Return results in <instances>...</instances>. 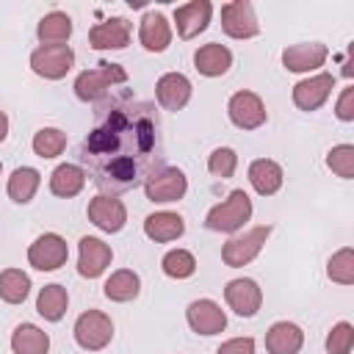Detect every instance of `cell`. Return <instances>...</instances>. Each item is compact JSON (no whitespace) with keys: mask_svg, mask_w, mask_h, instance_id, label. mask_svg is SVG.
Masks as SVG:
<instances>
[{"mask_svg":"<svg viewBox=\"0 0 354 354\" xmlns=\"http://www.w3.org/2000/svg\"><path fill=\"white\" fill-rule=\"evenodd\" d=\"M326 166H329L337 177L351 180V177H354V147H351V144H337V147H332L329 155H326Z\"/></svg>","mask_w":354,"mask_h":354,"instance_id":"35","label":"cell"},{"mask_svg":"<svg viewBox=\"0 0 354 354\" xmlns=\"http://www.w3.org/2000/svg\"><path fill=\"white\" fill-rule=\"evenodd\" d=\"M210 14H213V6L207 0H191L185 6H177L174 8V25H177V33L180 39H194L199 36L207 22H210Z\"/></svg>","mask_w":354,"mask_h":354,"instance_id":"18","label":"cell"},{"mask_svg":"<svg viewBox=\"0 0 354 354\" xmlns=\"http://www.w3.org/2000/svg\"><path fill=\"white\" fill-rule=\"evenodd\" d=\"M235 169H238V155H235V149L218 147V149L210 152V158H207V171H210L213 177L227 180V177L235 174Z\"/></svg>","mask_w":354,"mask_h":354,"instance_id":"36","label":"cell"},{"mask_svg":"<svg viewBox=\"0 0 354 354\" xmlns=\"http://www.w3.org/2000/svg\"><path fill=\"white\" fill-rule=\"evenodd\" d=\"M326 274L337 285H351L354 282V249L346 246V249L335 252L329 257V263H326Z\"/></svg>","mask_w":354,"mask_h":354,"instance_id":"34","label":"cell"},{"mask_svg":"<svg viewBox=\"0 0 354 354\" xmlns=\"http://www.w3.org/2000/svg\"><path fill=\"white\" fill-rule=\"evenodd\" d=\"M11 351L14 354H47L50 337L36 324H19L11 335Z\"/></svg>","mask_w":354,"mask_h":354,"instance_id":"27","label":"cell"},{"mask_svg":"<svg viewBox=\"0 0 354 354\" xmlns=\"http://www.w3.org/2000/svg\"><path fill=\"white\" fill-rule=\"evenodd\" d=\"M102 290H105V296H108L111 301H133V299L138 296V290H141V279H138L136 271L119 268V271H113V274L105 279Z\"/></svg>","mask_w":354,"mask_h":354,"instance_id":"29","label":"cell"},{"mask_svg":"<svg viewBox=\"0 0 354 354\" xmlns=\"http://www.w3.org/2000/svg\"><path fill=\"white\" fill-rule=\"evenodd\" d=\"M188 191V180L180 169L166 166L160 171H155L147 183H144V194L149 202H177L183 199Z\"/></svg>","mask_w":354,"mask_h":354,"instance_id":"10","label":"cell"},{"mask_svg":"<svg viewBox=\"0 0 354 354\" xmlns=\"http://www.w3.org/2000/svg\"><path fill=\"white\" fill-rule=\"evenodd\" d=\"M227 113H230V122L241 130H257L268 119L266 105L254 91H235L227 102Z\"/></svg>","mask_w":354,"mask_h":354,"instance_id":"9","label":"cell"},{"mask_svg":"<svg viewBox=\"0 0 354 354\" xmlns=\"http://www.w3.org/2000/svg\"><path fill=\"white\" fill-rule=\"evenodd\" d=\"M83 185H86V171H83V166L61 163V166H55L53 174H50V191H53L55 196H64V199L77 196V194L83 191Z\"/></svg>","mask_w":354,"mask_h":354,"instance_id":"25","label":"cell"},{"mask_svg":"<svg viewBox=\"0 0 354 354\" xmlns=\"http://www.w3.org/2000/svg\"><path fill=\"white\" fill-rule=\"evenodd\" d=\"M138 41L149 53H163L169 47V41H171L169 19L160 11H147L144 19H141V28H138Z\"/></svg>","mask_w":354,"mask_h":354,"instance_id":"22","label":"cell"},{"mask_svg":"<svg viewBox=\"0 0 354 354\" xmlns=\"http://www.w3.org/2000/svg\"><path fill=\"white\" fill-rule=\"evenodd\" d=\"M194 66L199 75L205 77H218L224 75L230 66H232V53L230 47L218 44V41H210V44H202L196 53H194Z\"/></svg>","mask_w":354,"mask_h":354,"instance_id":"23","label":"cell"},{"mask_svg":"<svg viewBox=\"0 0 354 354\" xmlns=\"http://www.w3.org/2000/svg\"><path fill=\"white\" fill-rule=\"evenodd\" d=\"M191 80L180 72H166L155 83V97L163 111H183L191 100Z\"/></svg>","mask_w":354,"mask_h":354,"instance_id":"17","label":"cell"},{"mask_svg":"<svg viewBox=\"0 0 354 354\" xmlns=\"http://www.w3.org/2000/svg\"><path fill=\"white\" fill-rule=\"evenodd\" d=\"M224 299H227V304H230V310H232L235 315L252 318V315H257V310H260V304H263V290H260V285H257L254 279L241 277V279L227 282Z\"/></svg>","mask_w":354,"mask_h":354,"instance_id":"11","label":"cell"},{"mask_svg":"<svg viewBox=\"0 0 354 354\" xmlns=\"http://www.w3.org/2000/svg\"><path fill=\"white\" fill-rule=\"evenodd\" d=\"M75 64V53L69 44H53V47H39L30 55V69L44 77V80H61Z\"/></svg>","mask_w":354,"mask_h":354,"instance_id":"6","label":"cell"},{"mask_svg":"<svg viewBox=\"0 0 354 354\" xmlns=\"http://www.w3.org/2000/svg\"><path fill=\"white\" fill-rule=\"evenodd\" d=\"M160 268H163V274L171 277V279H188V277L196 271V257H194L188 249H171V252L163 254Z\"/></svg>","mask_w":354,"mask_h":354,"instance_id":"32","label":"cell"},{"mask_svg":"<svg viewBox=\"0 0 354 354\" xmlns=\"http://www.w3.org/2000/svg\"><path fill=\"white\" fill-rule=\"evenodd\" d=\"M39 183H41V174H39L33 166H19V169H14V174L8 177V196H11L17 205H28V202L36 196Z\"/></svg>","mask_w":354,"mask_h":354,"instance_id":"30","label":"cell"},{"mask_svg":"<svg viewBox=\"0 0 354 354\" xmlns=\"http://www.w3.org/2000/svg\"><path fill=\"white\" fill-rule=\"evenodd\" d=\"M127 41H130V22L124 17H111L88 30V44L94 50H122L127 47Z\"/></svg>","mask_w":354,"mask_h":354,"instance_id":"19","label":"cell"},{"mask_svg":"<svg viewBox=\"0 0 354 354\" xmlns=\"http://www.w3.org/2000/svg\"><path fill=\"white\" fill-rule=\"evenodd\" d=\"M66 257H69V246L58 232L39 235L28 249V263L36 271H55L66 263Z\"/></svg>","mask_w":354,"mask_h":354,"instance_id":"7","label":"cell"},{"mask_svg":"<svg viewBox=\"0 0 354 354\" xmlns=\"http://www.w3.org/2000/svg\"><path fill=\"white\" fill-rule=\"evenodd\" d=\"M332 88H335V75H329V72L310 75L293 86V102L301 111H318L329 100Z\"/></svg>","mask_w":354,"mask_h":354,"instance_id":"12","label":"cell"},{"mask_svg":"<svg viewBox=\"0 0 354 354\" xmlns=\"http://www.w3.org/2000/svg\"><path fill=\"white\" fill-rule=\"evenodd\" d=\"M36 36L44 47H53V44H66V39L72 36V19L69 14L64 11H50L39 19L36 25Z\"/></svg>","mask_w":354,"mask_h":354,"instance_id":"26","label":"cell"},{"mask_svg":"<svg viewBox=\"0 0 354 354\" xmlns=\"http://www.w3.org/2000/svg\"><path fill=\"white\" fill-rule=\"evenodd\" d=\"M88 221L102 232H119L127 221V207L122 199L100 194L88 202Z\"/></svg>","mask_w":354,"mask_h":354,"instance_id":"13","label":"cell"},{"mask_svg":"<svg viewBox=\"0 0 354 354\" xmlns=\"http://www.w3.org/2000/svg\"><path fill=\"white\" fill-rule=\"evenodd\" d=\"M354 346V326L348 321H340L332 326V332L326 335V351L329 354H351Z\"/></svg>","mask_w":354,"mask_h":354,"instance_id":"37","label":"cell"},{"mask_svg":"<svg viewBox=\"0 0 354 354\" xmlns=\"http://www.w3.org/2000/svg\"><path fill=\"white\" fill-rule=\"evenodd\" d=\"M335 113L340 122H354V86H346L337 105H335Z\"/></svg>","mask_w":354,"mask_h":354,"instance_id":"38","label":"cell"},{"mask_svg":"<svg viewBox=\"0 0 354 354\" xmlns=\"http://www.w3.org/2000/svg\"><path fill=\"white\" fill-rule=\"evenodd\" d=\"M127 83V72L119 66V64H97L94 69H86L77 75L75 80V94L77 100L83 102H100L105 100V94L113 88V86H124Z\"/></svg>","mask_w":354,"mask_h":354,"instance_id":"2","label":"cell"},{"mask_svg":"<svg viewBox=\"0 0 354 354\" xmlns=\"http://www.w3.org/2000/svg\"><path fill=\"white\" fill-rule=\"evenodd\" d=\"M66 149V133L58 130V127H41L36 136H33V152L39 158H58L61 152Z\"/></svg>","mask_w":354,"mask_h":354,"instance_id":"33","label":"cell"},{"mask_svg":"<svg viewBox=\"0 0 354 354\" xmlns=\"http://www.w3.org/2000/svg\"><path fill=\"white\" fill-rule=\"evenodd\" d=\"M111 337H113V324H111V318L105 313L86 310V313L77 315V321H75V340H77L80 348L100 351V348H105L111 343Z\"/></svg>","mask_w":354,"mask_h":354,"instance_id":"5","label":"cell"},{"mask_svg":"<svg viewBox=\"0 0 354 354\" xmlns=\"http://www.w3.org/2000/svg\"><path fill=\"white\" fill-rule=\"evenodd\" d=\"M185 318H188V326L196 335H218L227 326V315H224V310L213 299H196V301H191L188 310H185Z\"/></svg>","mask_w":354,"mask_h":354,"instance_id":"15","label":"cell"},{"mask_svg":"<svg viewBox=\"0 0 354 354\" xmlns=\"http://www.w3.org/2000/svg\"><path fill=\"white\" fill-rule=\"evenodd\" d=\"M113 252L105 241L94 238V235H83L80 238V254H77V274L86 279H97L100 274H105V268L111 266Z\"/></svg>","mask_w":354,"mask_h":354,"instance_id":"14","label":"cell"},{"mask_svg":"<svg viewBox=\"0 0 354 354\" xmlns=\"http://www.w3.org/2000/svg\"><path fill=\"white\" fill-rule=\"evenodd\" d=\"M30 293V277L22 268H6L0 274V299L6 304H22Z\"/></svg>","mask_w":354,"mask_h":354,"instance_id":"31","label":"cell"},{"mask_svg":"<svg viewBox=\"0 0 354 354\" xmlns=\"http://www.w3.org/2000/svg\"><path fill=\"white\" fill-rule=\"evenodd\" d=\"M80 158L86 163V180L108 196L133 188L138 180H149L160 166L158 155V122L144 102L127 105V100L102 102L94 130L83 138Z\"/></svg>","mask_w":354,"mask_h":354,"instance_id":"1","label":"cell"},{"mask_svg":"<svg viewBox=\"0 0 354 354\" xmlns=\"http://www.w3.org/2000/svg\"><path fill=\"white\" fill-rule=\"evenodd\" d=\"M329 58L326 44L318 41H301V44H290L282 53V66L288 72H313L318 66H324Z\"/></svg>","mask_w":354,"mask_h":354,"instance_id":"16","label":"cell"},{"mask_svg":"<svg viewBox=\"0 0 354 354\" xmlns=\"http://www.w3.org/2000/svg\"><path fill=\"white\" fill-rule=\"evenodd\" d=\"M268 235H271V227H268V224H260V227L246 230L243 235L230 238V241L224 243V249H221V260H224L230 268H241V266L252 263V260L260 254V249L266 246Z\"/></svg>","mask_w":354,"mask_h":354,"instance_id":"4","label":"cell"},{"mask_svg":"<svg viewBox=\"0 0 354 354\" xmlns=\"http://www.w3.org/2000/svg\"><path fill=\"white\" fill-rule=\"evenodd\" d=\"M69 307V296H66V288L53 282V285H44L39 290V299H36V313L44 318V321H61L64 313Z\"/></svg>","mask_w":354,"mask_h":354,"instance_id":"28","label":"cell"},{"mask_svg":"<svg viewBox=\"0 0 354 354\" xmlns=\"http://www.w3.org/2000/svg\"><path fill=\"white\" fill-rule=\"evenodd\" d=\"M304 346V332L290 321H277L266 332V351L268 354H299Z\"/></svg>","mask_w":354,"mask_h":354,"instance_id":"21","label":"cell"},{"mask_svg":"<svg viewBox=\"0 0 354 354\" xmlns=\"http://www.w3.org/2000/svg\"><path fill=\"white\" fill-rule=\"evenodd\" d=\"M0 171H3V163H0Z\"/></svg>","mask_w":354,"mask_h":354,"instance_id":"41","label":"cell"},{"mask_svg":"<svg viewBox=\"0 0 354 354\" xmlns=\"http://www.w3.org/2000/svg\"><path fill=\"white\" fill-rule=\"evenodd\" d=\"M6 136H8V116L6 111H0V141H6Z\"/></svg>","mask_w":354,"mask_h":354,"instance_id":"40","label":"cell"},{"mask_svg":"<svg viewBox=\"0 0 354 354\" xmlns=\"http://www.w3.org/2000/svg\"><path fill=\"white\" fill-rule=\"evenodd\" d=\"M221 28L232 39H252L260 33V22L254 17V6L249 0H232L221 6Z\"/></svg>","mask_w":354,"mask_h":354,"instance_id":"8","label":"cell"},{"mask_svg":"<svg viewBox=\"0 0 354 354\" xmlns=\"http://www.w3.org/2000/svg\"><path fill=\"white\" fill-rule=\"evenodd\" d=\"M249 183L260 196H274L282 188V166L271 158H257L249 163Z\"/></svg>","mask_w":354,"mask_h":354,"instance_id":"24","label":"cell"},{"mask_svg":"<svg viewBox=\"0 0 354 354\" xmlns=\"http://www.w3.org/2000/svg\"><path fill=\"white\" fill-rule=\"evenodd\" d=\"M216 354H254V340L252 337H232L218 346Z\"/></svg>","mask_w":354,"mask_h":354,"instance_id":"39","label":"cell"},{"mask_svg":"<svg viewBox=\"0 0 354 354\" xmlns=\"http://www.w3.org/2000/svg\"><path fill=\"white\" fill-rule=\"evenodd\" d=\"M249 218H252V199L243 188H235L224 202L207 210L205 227L213 232H238Z\"/></svg>","mask_w":354,"mask_h":354,"instance_id":"3","label":"cell"},{"mask_svg":"<svg viewBox=\"0 0 354 354\" xmlns=\"http://www.w3.org/2000/svg\"><path fill=\"white\" fill-rule=\"evenodd\" d=\"M185 232V221L180 213H171V210H158L152 216L144 218V235L155 243H169V241H177L180 235Z\"/></svg>","mask_w":354,"mask_h":354,"instance_id":"20","label":"cell"}]
</instances>
